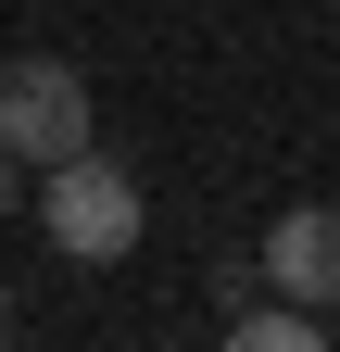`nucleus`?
<instances>
[{"instance_id": "39448f33", "label": "nucleus", "mask_w": 340, "mask_h": 352, "mask_svg": "<svg viewBox=\"0 0 340 352\" xmlns=\"http://www.w3.org/2000/svg\"><path fill=\"white\" fill-rule=\"evenodd\" d=\"M0 214H25V164L13 151H0Z\"/></svg>"}, {"instance_id": "20e7f679", "label": "nucleus", "mask_w": 340, "mask_h": 352, "mask_svg": "<svg viewBox=\"0 0 340 352\" xmlns=\"http://www.w3.org/2000/svg\"><path fill=\"white\" fill-rule=\"evenodd\" d=\"M227 340L240 352H328V315H315V302H240Z\"/></svg>"}, {"instance_id": "f03ea898", "label": "nucleus", "mask_w": 340, "mask_h": 352, "mask_svg": "<svg viewBox=\"0 0 340 352\" xmlns=\"http://www.w3.org/2000/svg\"><path fill=\"white\" fill-rule=\"evenodd\" d=\"M89 139H101V113H89V76H76L63 51H13L0 63V151L13 164H63Z\"/></svg>"}, {"instance_id": "423d86ee", "label": "nucleus", "mask_w": 340, "mask_h": 352, "mask_svg": "<svg viewBox=\"0 0 340 352\" xmlns=\"http://www.w3.org/2000/svg\"><path fill=\"white\" fill-rule=\"evenodd\" d=\"M0 327H13V289H0Z\"/></svg>"}, {"instance_id": "f257e3e1", "label": "nucleus", "mask_w": 340, "mask_h": 352, "mask_svg": "<svg viewBox=\"0 0 340 352\" xmlns=\"http://www.w3.org/2000/svg\"><path fill=\"white\" fill-rule=\"evenodd\" d=\"M25 201L51 214V252H63V264H126V252H139V227H151L139 176L101 164V139H89V151H63V164H38V176H25Z\"/></svg>"}, {"instance_id": "7ed1b4c3", "label": "nucleus", "mask_w": 340, "mask_h": 352, "mask_svg": "<svg viewBox=\"0 0 340 352\" xmlns=\"http://www.w3.org/2000/svg\"><path fill=\"white\" fill-rule=\"evenodd\" d=\"M252 277H265L277 302H340V201H290L277 227H265V252H252Z\"/></svg>"}]
</instances>
